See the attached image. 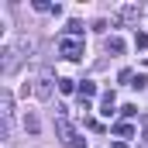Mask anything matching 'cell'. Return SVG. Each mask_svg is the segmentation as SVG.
<instances>
[{
  "label": "cell",
  "instance_id": "obj_1",
  "mask_svg": "<svg viewBox=\"0 0 148 148\" xmlns=\"http://www.w3.org/2000/svg\"><path fill=\"white\" fill-rule=\"evenodd\" d=\"M55 127H59V134H62V141L69 148H86V138L83 134H76V127L69 124V117H66V107H55Z\"/></svg>",
  "mask_w": 148,
  "mask_h": 148
},
{
  "label": "cell",
  "instance_id": "obj_2",
  "mask_svg": "<svg viewBox=\"0 0 148 148\" xmlns=\"http://www.w3.org/2000/svg\"><path fill=\"white\" fill-rule=\"evenodd\" d=\"M59 52H62V59H69V62H79L83 59V38H62L59 41Z\"/></svg>",
  "mask_w": 148,
  "mask_h": 148
},
{
  "label": "cell",
  "instance_id": "obj_3",
  "mask_svg": "<svg viewBox=\"0 0 148 148\" xmlns=\"http://www.w3.org/2000/svg\"><path fill=\"white\" fill-rule=\"evenodd\" d=\"M17 62H21L17 48H3V52H0V73H3V76L14 73V69H17Z\"/></svg>",
  "mask_w": 148,
  "mask_h": 148
},
{
  "label": "cell",
  "instance_id": "obj_4",
  "mask_svg": "<svg viewBox=\"0 0 148 148\" xmlns=\"http://www.w3.org/2000/svg\"><path fill=\"white\" fill-rule=\"evenodd\" d=\"M35 97L38 100H48V97H52V79H48V76H41L35 83Z\"/></svg>",
  "mask_w": 148,
  "mask_h": 148
},
{
  "label": "cell",
  "instance_id": "obj_5",
  "mask_svg": "<svg viewBox=\"0 0 148 148\" xmlns=\"http://www.w3.org/2000/svg\"><path fill=\"white\" fill-rule=\"evenodd\" d=\"M114 107H117V93H114V90H107V93H103V110H100V114H103V117H110Z\"/></svg>",
  "mask_w": 148,
  "mask_h": 148
},
{
  "label": "cell",
  "instance_id": "obj_6",
  "mask_svg": "<svg viewBox=\"0 0 148 148\" xmlns=\"http://www.w3.org/2000/svg\"><path fill=\"white\" fill-rule=\"evenodd\" d=\"M138 14H141V10H138L134 3H124V7L117 10V17H121V21H138Z\"/></svg>",
  "mask_w": 148,
  "mask_h": 148
},
{
  "label": "cell",
  "instance_id": "obj_7",
  "mask_svg": "<svg viewBox=\"0 0 148 148\" xmlns=\"http://www.w3.org/2000/svg\"><path fill=\"white\" fill-rule=\"evenodd\" d=\"M97 93V83H90V79H83V86H79V100H90Z\"/></svg>",
  "mask_w": 148,
  "mask_h": 148
},
{
  "label": "cell",
  "instance_id": "obj_8",
  "mask_svg": "<svg viewBox=\"0 0 148 148\" xmlns=\"http://www.w3.org/2000/svg\"><path fill=\"white\" fill-rule=\"evenodd\" d=\"M114 134H117V138H131V134H134V127H131L127 121H121V124H114Z\"/></svg>",
  "mask_w": 148,
  "mask_h": 148
},
{
  "label": "cell",
  "instance_id": "obj_9",
  "mask_svg": "<svg viewBox=\"0 0 148 148\" xmlns=\"http://www.w3.org/2000/svg\"><path fill=\"white\" fill-rule=\"evenodd\" d=\"M107 52H114V55H121V52H124V41H121L117 35H110V38H107Z\"/></svg>",
  "mask_w": 148,
  "mask_h": 148
},
{
  "label": "cell",
  "instance_id": "obj_10",
  "mask_svg": "<svg viewBox=\"0 0 148 148\" xmlns=\"http://www.w3.org/2000/svg\"><path fill=\"white\" fill-rule=\"evenodd\" d=\"M24 127H28V134H38V131H41V124H38L35 114H28V117H24Z\"/></svg>",
  "mask_w": 148,
  "mask_h": 148
},
{
  "label": "cell",
  "instance_id": "obj_11",
  "mask_svg": "<svg viewBox=\"0 0 148 148\" xmlns=\"http://www.w3.org/2000/svg\"><path fill=\"white\" fill-rule=\"evenodd\" d=\"M59 93H76V79H59Z\"/></svg>",
  "mask_w": 148,
  "mask_h": 148
},
{
  "label": "cell",
  "instance_id": "obj_12",
  "mask_svg": "<svg viewBox=\"0 0 148 148\" xmlns=\"http://www.w3.org/2000/svg\"><path fill=\"white\" fill-rule=\"evenodd\" d=\"M121 114L131 121V117H138V107H134V103H124V107H121Z\"/></svg>",
  "mask_w": 148,
  "mask_h": 148
},
{
  "label": "cell",
  "instance_id": "obj_13",
  "mask_svg": "<svg viewBox=\"0 0 148 148\" xmlns=\"http://www.w3.org/2000/svg\"><path fill=\"white\" fill-rule=\"evenodd\" d=\"M134 48H148V35H145V31L134 35Z\"/></svg>",
  "mask_w": 148,
  "mask_h": 148
},
{
  "label": "cell",
  "instance_id": "obj_14",
  "mask_svg": "<svg viewBox=\"0 0 148 148\" xmlns=\"http://www.w3.org/2000/svg\"><path fill=\"white\" fill-rule=\"evenodd\" d=\"M131 86H134V90H145L148 79H145V76H134V79H131Z\"/></svg>",
  "mask_w": 148,
  "mask_h": 148
},
{
  "label": "cell",
  "instance_id": "obj_15",
  "mask_svg": "<svg viewBox=\"0 0 148 148\" xmlns=\"http://www.w3.org/2000/svg\"><path fill=\"white\" fill-rule=\"evenodd\" d=\"M35 10H52V14H55V7H52V3H45V0H35Z\"/></svg>",
  "mask_w": 148,
  "mask_h": 148
},
{
  "label": "cell",
  "instance_id": "obj_16",
  "mask_svg": "<svg viewBox=\"0 0 148 148\" xmlns=\"http://www.w3.org/2000/svg\"><path fill=\"white\" fill-rule=\"evenodd\" d=\"M117 79H121V83H127V86H131V79H134V76H131V69H121V76H117Z\"/></svg>",
  "mask_w": 148,
  "mask_h": 148
},
{
  "label": "cell",
  "instance_id": "obj_17",
  "mask_svg": "<svg viewBox=\"0 0 148 148\" xmlns=\"http://www.w3.org/2000/svg\"><path fill=\"white\" fill-rule=\"evenodd\" d=\"M141 148H148V127H145V134H141Z\"/></svg>",
  "mask_w": 148,
  "mask_h": 148
}]
</instances>
